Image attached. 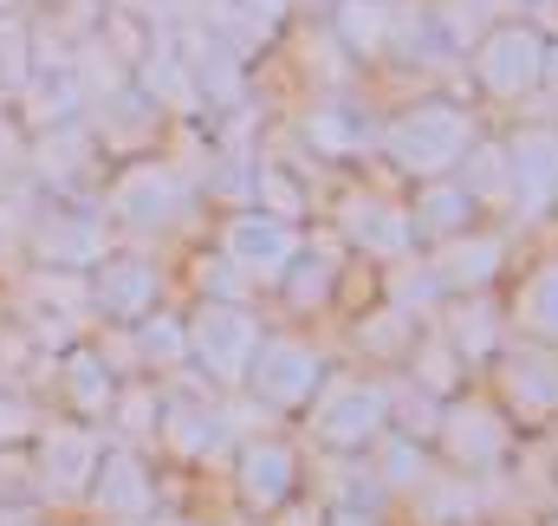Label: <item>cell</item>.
Segmentation results:
<instances>
[{
    "instance_id": "obj_1",
    "label": "cell",
    "mask_w": 558,
    "mask_h": 526,
    "mask_svg": "<svg viewBox=\"0 0 558 526\" xmlns=\"http://www.w3.org/2000/svg\"><path fill=\"white\" fill-rule=\"evenodd\" d=\"M98 455H105V449H98L92 429H72V422L46 429V435H39V488H46L52 501H78V494H92Z\"/></svg>"
},
{
    "instance_id": "obj_2",
    "label": "cell",
    "mask_w": 558,
    "mask_h": 526,
    "mask_svg": "<svg viewBox=\"0 0 558 526\" xmlns=\"http://www.w3.org/2000/svg\"><path fill=\"white\" fill-rule=\"evenodd\" d=\"M111 215L124 228H169L182 215V182L169 169H156V163H137V169H124L111 182Z\"/></svg>"
},
{
    "instance_id": "obj_3",
    "label": "cell",
    "mask_w": 558,
    "mask_h": 526,
    "mask_svg": "<svg viewBox=\"0 0 558 526\" xmlns=\"http://www.w3.org/2000/svg\"><path fill=\"white\" fill-rule=\"evenodd\" d=\"M189 351H195L215 378H234V371L254 358V325H247V312H234V306H208V312L189 325Z\"/></svg>"
},
{
    "instance_id": "obj_4",
    "label": "cell",
    "mask_w": 558,
    "mask_h": 526,
    "mask_svg": "<svg viewBox=\"0 0 558 526\" xmlns=\"http://www.w3.org/2000/svg\"><path fill=\"white\" fill-rule=\"evenodd\" d=\"M390 143H397V156H403L410 169H441V163L454 156V143H461V124H454V111L428 105V111H410Z\"/></svg>"
},
{
    "instance_id": "obj_5",
    "label": "cell",
    "mask_w": 558,
    "mask_h": 526,
    "mask_svg": "<svg viewBox=\"0 0 558 526\" xmlns=\"http://www.w3.org/2000/svg\"><path fill=\"white\" fill-rule=\"evenodd\" d=\"M92 501H98L105 514H124V521L149 514V475H143V462L131 455V449H111V455H98Z\"/></svg>"
},
{
    "instance_id": "obj_6",
    "label": "cell",
    "mask_w": 558,
    "mask_h": 526,
    "mask_svg": "<svg viewBox=\"0 0 558 526\" xmlns=\"http://www.w3.org/2000/svg\"><path fill=\"white\" fill-rule=\"evenodd\" d=\"M312 384H318V358H312L305 345L274 338V345L254 358V391L267 396V403H299Z\"/></svg>"
},
{
    "instance_id": "obj_7",
    "label": "cell",
    "mask_w": 558,
    "mask_h": 526,
    "mask_svg": "<svg viewBox=\"0 0 558 526\" xmlns=\"http://www.w3.org/2000/svg\"><path fill=\"white\" fill-rule=\"evenodd\" d=\"M228 261L247 266V273H279L292 261V228L274 222V215H241L228 228Z\"/></svg>"
},
{
    "instance_id": "obj_8",
    "label": "cell",
    "mask_w": 558,
    "mask_h": 526,
    "mask_svg": "<svg viewBox=\"0 0 558 526\" xmlns=\"http://www.w3.org/2000/svg\"><path fill=\"white\" fill-rule=\"evenodd\" d=\"M33 248H39V261H52V266H85L105 254V228L92 215H39Z\"/></svg>"
},
{
    "instance_id": "obj_9",
    "label": "cell",
    "mask_w": 558,
    "mask_h": 526,
    "mask_svg": "<svg viewBox=\"0 0 558 526\" xmlns=\"http://www.w3.org/2000/svg\"><path fill=\"white\" fill-rule=\"evenodd\" d=\"M92 292H98V306L111 319H143L149 299H156V266L149 261H105L98 279H92Z\"/></svg>"
},
{
    "instance_id": "obj_10",
    "label": "cell",
    "mask_w": 558,
    "mask_h": 526,
    "mask_svg": "<svg viewBox=\"0 0 558 526\" xmlns=\"http://www.w3.org/2000/svg\"><path fill=\"white\" fill-rule=\"evenodd\" d=\"M377 409H384V396H377V391L344 384V391H331V403L318 409V429H325L331 442H357V435H371V429H377Z\"/></svg>"
},
{
    "instance_id": "obj_11",
    "label": "cell",
    "mask_w": 558,
    "mask_h": 526,
    "mask_svg": "<svg viewBox=\"0 0 558 526\" xmlns=\"http://www.w3.org/2000/svg\"><path fill=\"white\" fill-rule=\"evenodd\" d=\"M241 481H247V501H279L286 488H292V455L279 449V442H254L247 455H241Z\"/></svg>"
},
{
    "instance_id": "obj_12",
    "label": "cell",
    "mask_w": 558,
    "mask_h": 526,
    "mask_svg": "<svg viewBox=\"0 0 558 526\" xmlns=\"http://www.w3.org/2000/svg\"><path fill=\"white\" fill-rule=\"evenodd\" d=\"M65 396H72L85 416H105V409L118 403V391H111V371L98 364V351H72V358H65Z\"/></svg>"
},
{
    "instance_id": "obj_13",
    "label": "cell",
    "mask_w": 558,
    "mask_h": 526,
    "mask_svg": "<svg viewBox=\"0 0 558 526\" xmlns=\"http://www.w3.org/2000/svg\"><path fill=\"white\" fill-rule=\"evenodd\" d=\"M85 156H92V136L78 124H59V131L39 143V176L46 182H78L85 176Z\"/></svg>"
},
{
    "instance_id": "obj_14",
    "label": "cell",
    "mask_w": 558,
    "mask_h": 526,
    "mask_svg": "<svg viewBox=\"0 0 558 526\" xmlns=\"http://www.w3.org/2000/svg\"><path fill=\"white\" fill-rule=\"evenodd\" d=\"M533 79V39L526 33H500L494 46H487V85H526Z\"/></svg>"
},
{
    "instance_id": "obj_15",
    "label": "cell",
    "mask_w": 558,
    "mask_h": 526,
    "mask_svg": "<svg viewBox=\"0 0 558 526\" xmlns=\"http://www.w3.org/2000/svg\"><path fill=\"white\" fill-rule=\"evenodd\" d=\"M143 92H149V98H169L175 111H189V105H195L189 65H182L175 52H149V65H143Z\"/></svg>"
},
{
    "instance_id": "obj_16",
    "label": "cell",
    "mask_w": 558,
    "mask_h": 526,
    "mask_svg": "<svg viewBox=\"0 0 558 526\" xmlns=\"http://www.w3.org/2000/svg\"><path fill=\"white\" fill-rule=\"evenodd\" d=\"M78 105H85V92H78V72H72V65H65V72H46L39 118H52V124H72V118H78Z\"/></svg>"
},
{
    "instance_id": "obj_17",
    "label": "cell",
    "mask_w": 558,
    "mask_h": 526,
    "mask_svg": "<svg viewBox=\"0 0 558 526\" xmlns=\"http://www.w3.org/2000/svg\"><path fill=\"white\" fill-rule=\"evenodd\" d=\"M189 351V332L182 325H169V319H143V358L149 364H175Z\"/></svg>"
},
{
    "instance_id": "obj_18",
    "label": "cell",
    "mask_w": 558,
    "mask_h": 526,
    "mask_svg": "<svg viewBox=\"0 0 558 526\" xmlns=\"http://www.w3.org/2000/svg\"><path fill=\"white\" fill-rule=\"evenodd\" d=\"M169 435H175L182 449H215V442H221V422H215V416H202V409H175Z\"/></svg>"
},
{
    "instance_id": "obj_19",
    "label": "cell",
    "mask_w": 558,
    "mask_h": 526,
    "mask_svg": "<svg viewBox=\"0 0 558 526\" xmlns=\"http://www.w3.org/2000/svg\"><path fill=\"white\" fill-rule=\"evenodd\" d=\"M0 85H26V33L0 26Z\"/></svg>"
},
{
    "instance_id": "obj_20",
    "label": "cell",
    "mask_w": 558,
    "mask_h": 526,
    "mask_svg": "<svg viewBox=\"0 0 558 526\" xmlns=\"http://www.w3.org/2000/svg\"><path fill=\"white\" fill-rule=\"evenodd\" d=\"M344 26L357 33V46H377V33H384V13H377V0H351Z\"/></svg>"
},
{
    "instance_id": "obj_21",
    "label": "cell",
    "mask_w": 558,
    "mask_h": 526,
    "mask_svg": "<svg viewBox=\"0 0 558 526\" xmlns=\"http://www.w3.org/2000/svg\"><path fill=\"white\" fill-rule=\"evenodd\" d=\"M279 7H286V0H221V13H228V20H254V26H267Z\"/></svg>"
},
{
    "instance_id": "obj_22",
    "label": "cell",
    "mask_w": 558,
    "mask_h": 526,
    "mask_svg": "<svg viewBox=\"0 0 558 526\" xmlns=\"http://www.w3.org/2000/svg\"><path fill=\"white\" fill-rule=\"evenodd\" d=\"M357 235H364V241H377V248H397V228L384 222V208H364V222H357Z\"/></svg>"
},
{
    "instance_id": "obj_23",
    "label": "cell",
    "mask_w": 558,
    "mask_h": 526,
    "mask_svg": "<svg viewBox=\"0 0 558 526\" xmlns=\"http://www.w3.org/2000/svg\"><path fill=\"white\" fill-rule=\"evenodd\" d=\"M13 435H26V409L0 396V442H13Z\"/></svg>"
},
{
    "instance_id": "obj_24",
    "label": "cell",
    "mask_w": 558,
    "mask_h": 526,
    "mask_svg": "<svg viewBox=\"0 0 558 526\" xmlns=\"http://www.w3.org/2000/svg\"><path fill=\"white\" fill-rule=\"evenodd\" d=\"M0 526H33V514H7Z\"/></svg>"
},
{
    "instance_id": "obj_25",
    "label": "cell",
    "mask_w": 558,
    "mask_h": 526,
    "mask_svg": "<svg viewBox=\"0 0 558 526\" xmlns=\"http://www.w3.org/2000/svg\"><path fill=\"white\" fill-rule=\"evenodd\" d=\"M156 526H189V521H156Z\"/></svg>"
},
{
    "instance_id": "obj_26",
    "label": "cell",
    "mask_w": 558,
    "mask_h": 526,
    "mask_svg": "<svg viewBox=\"0 0 558 526\" xmlns=\"http://www.w3.org/2000/svg\"><path fill=\"white\" fill-rule=\"evenodd\" d=\"M7 7H13V0H0V20H7Z\"/></svg>"
},
{
    "instance_id": "obj_27",
    "label": "cell",
    "mask_w": 558,
    "mask_h": 526,
    "mask_svg": "<svg viewBox=\"0 0 558 526\" xmlns=\"http://www.w3.org/2000/svg\"><path fill=\"white\" fill-rule=\"evenodd\" d=\"M338 526H364V521H338Z\"/></svg>"
}]
</instances>
